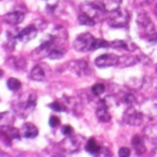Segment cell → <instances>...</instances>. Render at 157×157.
Returning a JSON list of instances; mask_svg holds the SVG:
<instances>
[{"label": "cell", "mask_w": 157, "mask_h": 157, "mask_svg": "<svg viewBox=\"0 0 157 157\" xmlns=\"http://www.w3.org/2000/svg\"><path fill=\"white\" fill-rule=\"evenodd\" d=\"M130 21V14L124 8L115 10L113 12H110V15L108 16V23L113 28H125L128 25Z\"/></svg>", "instance_id": "obj_1"}, {"label": "cell", "mask_w": 157, "mask_h": 157, "mask_svg": "<svg viewBox=\"0 0 157 157\" xmlns=\"http://www.w3.org/2000/svg\"><path fill=\"white\" fill-rule=\"evenodd\" d=\"M37 105V96L33 93L27 95L20 99V100L16 102V105H14L16 112L18 114H21L22 116H27Z\"/></svg>", "instance_id": "obj_2"}, {"label": "cell", "mask_w": 157, "mask_h": 157, "mask_svg": "<svg viewBox=\"0 0 157 157\" xmlns=\"http://www.w3.org/2000/svg\"><path fill=\"white\" fill-rule=\"evenodd\" d=\"M96 39L90 33H83L78 35L73 41V48L76 52H90L94 51Z\"/></svg>", "instance_id": "obj_3"}, {"label": "cell", "mask_w": 157, "mask_h": 157, "mask_svg": "<svg viewBox=\"0 0 157 157\" xmlns=\"http://www.w3.org/2000/svg\"><path fill=\"white\" fill-rule=\"evenodd\" d=\"M123 122L130 126H140L143 123V114L130 107L125 111L123 115Z\"/></svg>", "instance_id": "obj_4"}, {"label": "cell", "mask_w": 157, "mask_h": 157, "mask_svg": "<svg viewBox=\"0 0 157 157\" xmlns=\"http://www.w3.org/2000/svg\"><path fill=\"white\" fill-rule=\"evenodd\" d=\"M83 142H84V139L81 136H76V137L69 136V137H67L61 142V146H63V148L66 152L75 153V152H78V151H80Z\"/></svg>", "instance_id": "obj_5"}, {"label": "cell", "mask_w": 157, "mask_h": 157, "mask_svg": "<svg viewBox=\"0 0 157 157\" xmlns=\"http://www.w3.org/2000/svg\"><path fill=\"white\" fill-rule=\"evenodd\" d=\"M81 12L87 14L88 16H90L92 18H94L96 22L100 21L103 17V10L100 7H98L97 5L93 2H84L81 5Z\"/></svg>", "instance_id": "obj_6"}, {"label": "cell", "mask_w": 157, "mask_h": 157, "mask_svg": "<svg viewBox=\"0 0 157 157\" xmlns=\"http://www.w3.org/2000/svg\"><path fill=\"white\" fill-rule=\"evenodd\" d=\"M68 69L75 74L76 76H83L88 73L90 71V66H88L87 61L78 59V60H72L68 63Z\"/></svg>", "instance_id": "obj_7"}, {"label": "cell", "mask_w": 157, "mask_h": 157, "mask_svg": "<svg viewBox=\"0 0 157 157\" xmlns=\"http://www.w3.org/2000/svg\"><path fill=\"white\" fill-rule=\"evenodd\" d=\"M120 61V57L115 54H103L97 57L95 60V65L98 68H107L112 66H117Z\"/></svg>", "instance_id": "obj_8"}, {"label": "cell", "mask_w": 157, "mask_h": 157, "mask_svg": "<svg viewBox=\"0 0 157 157\" xmlns=\"http://www.w3.org/2000/svg\"><path fill=\"white\" fill-rule=\"evenodd\" d=\"M38 35V28L36 25H29L26 28L22 29V30L18 33L17 39L20 40L21 42H24V43H27V42L33 40Z\"/></svg>", "instance_id": "obj_9"}, {"label": "cell", "mask_w": 157, "mask_h": 157, "mask_svg": "<svg viewBox=\"0 0 157 157\" xmlns=\"http://www.w3.org/2000/svg\"><path fill=\"white\" fill-rule=\"evenodd\" d=\"M96 116L101 123H108L111 120V114L109 113V105L105 100H100L97 105Z\"/></svg>", "instance_id": "obj_10"}, {"label": "cell", "mask_w": 157, "mask_h": 157, "mask_svg": "<svg viewBox=\"0 0 157 157\" xmlns=\"http://www.w3.org/2000/svg\"><path fill=\"white\" fill-rule=\"evenodd\" d=\"M142 109L150 118H157V97L146 100L142 105Z\"/></svg>", "instance_id": "obj_11"}, {"label": "cell", "mask_w": 157, "mask_h": 157, "mask_svg": "<svg viewBox=\"0 0 157 157\" xmlns=\"http://www.w3.org/2000/svg\"><path fill=\"white\" fill-rule=\"evenodd\" d=\"M137 24L139 25L142 29L146 30V33H151L153 30H154V26H153L152 21H151L148 14L145 13V12H140V13L138 14Z\"/></svg>", "instance_id": "obj_12"}, {"label": "cell", "mask_w": 157, "mask_h": 157, "mask_svg": "<svg viewBox=\"0 0 157 157\" xmlns=\"http://www.w3.org/2000/svg\"><path fill=\"white\" fill-rule=\"evenodd\" d=\"M24 20V13L22 12H10L7 13L2 16V21L8 25H11V26H15L18 25L23 22Z\"/></svg>", "instance_id": "obj_13"}, {"label": "cell", "mask_w": 157, "mask_h": 157, "mask_svg": "<svg viewBox=\"0 0 157 157\" xmlns=\"http://www.w3.org/2000/svg\"><path fill=\"white\" fill-rule=\"evenodd\" d=\"M46 70L43 65H37L30 71V78L33 81L42 82L46 80Z\"/></svg>", "instance_id": "obj_14"}, {"label": "cell", "mask_w": 157, "mask_h": 157, "mask_svg": "<svg viewBox=\"0 0 157 157\" xmlns=\"http://www.w3.org/2000/svg\"><path fill=\"white\" fill-rule=\"evenodd\" d=\"M21 133L26 139H33V138H36L38 136L39 130H38L36 125L31 124V123H26V124H24L22 126Z\"/></svg>", "instance_id": "obj_15"}, {"label": "cell", "mask_w": 157, "mask_h": 157, "mask_svg": "<svg viewBox=\"0 0 157 157\" xmlns=\"http://www.w3.org/2000/svg\"><path fill=\"white\" fill-rule=\"evenodd\" d=\"M1 133L8 138L9 140L11 139H18L20 138V131L14 127L10 126V125H1Z\"/></svg>", "instance_id": "obj_16"}, {"label": "cell", "mask_w": 157, "mask_h": 157, "mask_svg": "<svg viewBox=\"0 0 157 157\" xmlns=\"http://www.w3.org/2000/svg\"><path fill=\"white\" fill-rule=\"evenodd\" d=\"M131 144H132L133 148L136 150L138 155H142L145 153L146 147L144 146V141L141 136H139V135L133 136L132 139H131Z\"/></svg>", "instance_id": "obj_17"}, {"label": "cell", "mask_w": 157, "mask_h": 157, "mask_svg": "<svg viewBox=\"0 0 157 157\" xmlns=\"http://www.w3.org/2000/svg\"><path fill=\"white\" fill-rule=\"evenodd\" d=\"M85 150L86 152H88L92 155H99L101 153V146L97 143V141L94 139V138H90L85 144Z\"/></svg>", "instance_id": "obj_18"}, {"label": "cell", "mask_w": 157, "mask_h": 157, "mask_svg": "<svg viewBox=\"0 0 157 157\" xmlns=\"http://www.w3.org/2000/svg\"><path fill=\"white\" fill-rule=\"evenodd\" d=\"M122 5V0H102L103 9L108 12H113L120 9Z\"/></svg>", "instance_id": "obj_19"}, {"label": "cell", "mask_w": 157, "mask_h": 157, "mask_svg": "<svg viewBox=\"0 0 157 157\" xmlns=\"http://www.w3.org/2000/svg\"><path fill=\"white\" fill-rule=\"evenodd\" d=\"M138 63V59L132 55H124V56L120 57V61L118 65L121 67H128V66H133Z\"/></svg>", "instance_id": "obj_20"}, {"label": "cell", "mask_w": 157, "mask_h": 157, "mask_svg": "<svg viewBox=\"0 0 157 157\" xmlns=\"http://www.w3.org/2000/svg\"><path fill=\"white\" fill-rule=\"evenodd\" d=\"M78 24L82 25V26H90V27L95 26V24H96V21H95L94 18H92L90 16H88L87 14L83 13V12L78 15Z\"/></svg>", "instance_id": "obj_21"}, {"label": "cell", "mask_w": 157, "mask_h": 157, "mask_svg": "<svg viewBox=\"0 0 157 157\" xmlns=\"http://www.w3.org/2000/svg\"><path fill=\"white\" fill-rule=\"evenodd\" d=\"M65 55V48H61V46H55L51 53L48 54V58L52 59V60H57V59H60L61 57Z\"/></svg>", "instance_id": "obj_22"}, {"label": "cell", "mask_w": 157, "mask_h": 157, "mask_svg": "<svg viewBox=\"0 0 157 157\" xmlns=\"http://www.w3.org/2000/svg\"><path fill=\"white\" fill-rule=\"evenodd\" d=\"M147 139L152 142H157V126H150L144 130Z\"/></svg>", "instance_id": "obj_23"}, {"label": "cell", "mask_w": 157, "mask_h": 157, "mask_svg": "<svg viewBox=\"0 0 157 157\" xmlns=\"http://www.w3.org/2000/svg\"><path fill=\"white\" fill-rule=\"evenodd\" d=\"M7 85H8V88L12 92H15V90H18L22 86V83H21L20 80L15 78H10L7 82Z\"/></svg>", "instance_id": "obj_24"}, {"label": "cell", "mask_w": 157, "mask_h": 157, "mask_svg": "<svg viewBox=\"0 0 157 157\" xmlns=\"http://www.w3.org/2000/svg\"><path fill=\"white\" fill-rule=\"evenodd\" d=\"M48 107L56 112H66L67 111V107L63 105V102H60V101H57V100L52 103H50Z\"/></svg>", "instance_id": "obj_25"}, {"label": "cell", "mask_w": 157, "mask_h": 157, "mask_svg": "<svg viewBox=\"0 0 157 157\" xmlns=\"http://www.w3.org/2000/svg\"><path fill=\"white\" fill-rule=\"evenodd\" d=\"M90 90H92V94L94 95V96H100V95H102L103 93H105V86L101 83L95 84V85L90 88Z\"/></svg>", "instance_id": "obj_26"}, {"label": "cell", "mask_w": 157, "mask_h": 157, "mask_svg": "<svg viewBox=\"0 0 157 157\" xmlns=\"http://www.w3.org/2000/svg\"><path fill=\"white\" fill-rule=\"evenodd\" d=\"M135 101H136V98H135V96H133L132 94H126L122 99L123 105H125L126 107H128V108L132 107L133 103H135Z\"/></svg>", "instance_id": "obj_27"}, {"label": "cell", "mask_w": 157, "mask_h": 157, "mask_svg": "<svg viewBox=\"0 0 157 157\" xmlns=\"http://www.w3.org/2000/svg\"><path fill=\"white\" fill-rule=\"evenodd\" d=\"M111 46V44L108 41L102 39H96L95 41V45H94V50H97V48H109Z\"/></svg>", "instance_id": "obj_28"}, {"label": "cell", "mask_w": 157, "mask_h": 157, "mask_svg": "<svg viewBox=\"0 0 157 157\" xmlns=\"http://www.w3.org/2000/svg\"><path fill=\"white\" fill-rule=\"evenodd\" d=\"M112 48H124V50H127L128 48V45L125 41L123 40H115L111 43Z\"/></svg>", "instance_id": "obj_29"}, {"label": "cell", "mask_w": 157, "mask_h": 157, "mask_svg": "<svg viewBox=\"0 0 157 157\" xmlns=\"http://www.w3.org/2000/svg\"><path fill=\"white\" fill-rule=\"evenodd\" d=\"M61 132L66 137H69V136H72V133H73V128L70 125H63V128H61Z\"/></svg>", "instance_id": "obj_30"}, {"label": "cell", "mask_w": 157, "mask_h": 157, "mask_svg": "<svg viewBox=\"0 0 157 157\" xmlns=\"http://www.w3.org/2000/svg\"><path fill=\"white\" fill-rule=\"evenodd\" d=\"M155 0H135V5L138 7H144V6H150L154 2Z\"/></svg>", "instance_id": "obj_31"}, {"label": "cell", "mask_w": 157, "mask_h": 157, "mask_svg": "<svg viewBox=\"0 0 157 157\" xmlns=\"http://www.w3.org/2000/svg\"><path fill=\"white\" fill-rule=\"evenodd\" d=\"M48 124H50V126H51V127L55 128V127H57L59 124H60V120H59V118L57 117V116H51Z\"/></svg>", "instance_id": "obj_32"}, {"label": "cell", "mask_w": 157, "mask_h": 157, "mask_svg": "<svg viewBox=\"0 0 157 157\" xmlns=\"http://www.w3.org/2000/svg\"><path fill=\"white\" fill-rule=\"evenodd\" d=\"M118 156L120 157H129L130 156V150L128 147H121L118 151Z\"/></svg>", "instance_id": "obj_33"}, {"label": "cell", "mask_w": 157, "mask_h": 157, "mask_svg": "<svg viewBox=\"0 0 157 157\" xmlns=\"http://www.w3.org/2000/svg\"><path fill=\"white\" fill-rule=\"evenodd\" d=\"M154 13H155V14H156V15H157V5L155 6V9H154Z\"/></svg>", "instance_id": "obj_34"}, {"label": "cell", "mask_w": 157, "mask_h": 157, "mask_svg": "<svg viewBox=\"0 0 157 157\" xmlns=\"http://www.w3.org/2000/svg\"><path fill=\"white\" fill-rule=\"evenodd\" d=\"M155 40H157V33H155Z\"/></svg>", "instance_id": "obj_35"}, {"label": "cell", "mask_w": 157, "mask_h": 157, "mask_svg": "<svg viewBox=\"0 0 157 157\" xmlns=\"http://www.w3.org/2000/svg\"><path fill=\"white\" fill-rule=\"evenodd\" d=\"M156 70H157V68H156Z\"/></svg>", "instance_id": "obj_36"}]
</instances>
